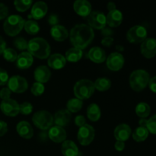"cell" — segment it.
<instances>
[{"label": "cell", "mask_w": 156, "mask_h": 156, "mask_svg": "<svg viewBox=\"0 0 156 156\" xmlns=\"http://www.w3.org/2000/svg\"><path fill=\"white\" fill-rule=\"evenodd\" d=\"M94 88L99 91H105L111 86V82L108 78H98L94 82Z\"/></svg>", "instance_id": "cell-31"}, {"label": "cell", "mask_w": 156, "mask_h": 156, "mask_svg": "<svg viewBox=\"0 0 156 156\" xmlns=\"http://www.w3.org/2000/svg\"><path fill=\"white\" fill-rule=\"evenodd\" d=\"M131 134H132V129H131L130 126L126 123L119 124L115 128L114 132V137L117 141H126L129 138Z\"/></svg>", "instance_id": "cell-15"}, {"label": "cell", "mask_w": 156, "mask_h": 156, "mask_svg": "<svg viewBox=\"0 0 156 156\" xmlns=\"http://www.w3.org/2000/svg\"><path fill=\"white\" fill-rule=\"evenodd\" d=\"M83 105V101L80 99H78L76 98H71L67 102V110L70 113H76L80 111Z\"/></svg>", "instance_id": "cell-32"}, {"label": "cell", "mask_w": 156, "mask_h": 156, "mask_svg": "<svg viewBox=\"0 0 156 156\" xmlns=\"http://www.w3.org/2000/svg\"><path fill=\"white\" fill-rule=\"evenodd\" d=\"M25 20L18 15H12L8 17L3 24L5 32L9 36L15 37L21 31Z\"/></svg>", "instance_id": "cell-4"}, {"label": "cell", "mask_w": 156, "mask_h": 156, "mask_svg": "<svg viewBox=\"0 0 156 156\" xmlns=\"http://www.w3.org/2000/svg\"><path fill=\"white\" fill-rule=\"evenodd\" d=\"M141 53L148 59L154 57L156 55V39L146 38L141 44Z\"/></svg>", "instance_id": "cell-13"}, {"label": "cell", "mask_w": 156, "mask_h": 156, "mask_svg": "<svg viewBox=\"0 0 156 156\" xmlns=\"http://www.w3.org/2000/svg\"><path fill=\"white\" fill-rule=\"evenodd\" d=\"M48 136L52 141L57 143H63L67 136L65 129L59 126H51L49 129Z\"/></svg>", "instance_id": "cell-14"}, {"label": "cell", "mask_w": 156, "mask_h": 156, "mask_svg": "<svg viewBox=\"0 0 156 156\" xmlns=\"http://www.w3.org/2000/svg\"><path fill=\"white\" fill-rule=\"evenodd\" d=\"M150 76L144 69H136L129 76V85L135 91H141L149 85Z\"/></svg>", "instance_id": "cell-3"}, {"label": "cell", "mask_w": 156, "mask_h": 156, "mask_svg": "<svg viewBox=\"0 0 156 156\" xmlns=\"http://www.w3.org/2000/svg\"><path fill=\"white\" fill-rule=\"evenodd\" d=\"M50 34L52 37L56 41H63L69 37L68 30L60 24L53 26L50 29Z\"/></svg>", "instance_id": "cell-25"}, {"label": "cell", "mask_w": 156, "mask_h": 156, "mask_svg": "<svg viewBox=\"0 0 156 156\" xmlns=\"http://www.w3.org/2000/svg\"><path fill=\"white\" fill-rule=\"evenodd\" d=\"M82 50L80 49L72 47L66 52V59L71 62H76L82 57Z\"/></svg>", "instance_id": "cell-28"}, {"label": "cell", "mask_w": 156, "mask_h": 156, "mask_svg": "<svg viewBox=\"0 0 156 156\" xmlns=\"http://www.w3.org/2000/svg\"><path fill=\"white\" fill-rule=\"evenodd\" d=\"M146 128H147L149 133L156 135V114L151 117L148 120Z\"/></svg>", "instance_id": "cell-39"}, {"label": "cell", "mask_w": 156, "mask_h": 156, "mask_svg": "<svg viewBox=\"0 0 156 156\" xmlns=\"http://www.w3.org/2000/svg\"><path fill=\"white\" fill-rule=\"evenodd\" d=\"M88 56L92 62L95 63H101L107 59L106 53L100 47H94L88 51Z\"/></svg>", "instance_id": "cell-21"}, {"label": "cell", "mask_w": 156, "mask_h": 156, "mask_svg": "<svg viewBox=\"0 0 156 156\" xmlns=\"http://www.w3.org/2000/svg\"><path fill=\"white\" fill-rule=\"evenodd\" d=\"M116 48H117V50H119V51H123V49H124V48H123V47H122V46H120V45H117Z\"/></svg>", "instance_id": "cell-53"}, {"label": "cell", "mask_w": 156, "mask_h": 156, "mask_svg": "<svg viewBox=\"0 0 156 156\" xmlns=\"http://www.w3.org/2000/svg\"><path fill=\"white\" fill-rule=\"evenodd\" d=\"M101 109L98 105L95 103H92L88 105L87 108V116L90 120L93 122H96L101 117Z\"/></svg>", "instance_id": "cell-27"}, {"label": "cell", "mask_w": 156, "mask_h": 156, "mask_svg": "<svg viewBox=\"0 0 156 156\" xmlns=\"http://www.w3.org/2000/svg\"><path fill=\"white\" fill-rule=\"evenodd\" d=\"M33 4L31 0H15L14 2L15 7L18 12H25Z\"/></svg>", "instance_id": "cell-34"}, {"label": "cell", "mask_w": 156, "mask_h": 156, "mask_svg": "<svg viewBox=\"0 0 156 156\" xmlns=\"http://www.w3.org/2000/svg\"><path fill=\"white\" fill-rule=\"evenodd\" d=\"M107 66L112 71H118L124 65V57L118 52H113L106 59Z\"/></svg>", "instance_id": "cell-11"}, {"label": "cell", "mask_w": 156, "mask_h": 156, "mask_svg": "<svg viewBox=\"0 0 156 156\" xmlns=\"http://www.w3.org/2000/svg\"><path fill=\"white\" fill-rule=\"evenodd\" d=\"M66 59L61 53H53L48 58V66L53 69H60L65 66Z\"/></svg>", "instance_id": "cell-23"}, {"label": "cell", "mask_w": 156, "mask_h": 156, "mask_svg": "<svg viewBox=\"0 0 156 156\" xmlns=\"http://www.w3.org/2000/svg\"><path fill=\"white\" fill-rule=\"evenodd\" d=\"M16 130L20 136L24 139H30L34 136V129L27 121H20L16 126Z\"/></svg>", "instance_id": "cell-24"}, {"label": "cell", "mask_w": 156, "mask_h": 156, "mask_svg": "<svg viewBox=\"0 0 156 156\" xmlns=\"http://www.w3.org/2000/svg\"><path fill=\"white\" fill-rule=\"evenodd\" d=\"M6 49V42L2 36H0V54H2Z\"/></svg>", "instance_id": "cell-50"}, {"label": "cell", "mask_w": 156, "mask_h": 156, "mask_svg": "<svg viewBox=\"0 0 156 156\" xmlns=\"http://www.w3.org/2000/svg\"><path fill=\"white\" fill-rule=\"evenodd\" d=\"M14 45H15V47H16L18 50H25L27 49L28 42H27L24 38L19 37H17L16 39L14 41Z\"/></svg>", "instance_id": "cell-37"}, {"label": "cell", "mask_w": 156, "mask_h": 156, "mask_svg": "<svg viewBox=\"0 0 156 156\" xmlns=\"http://www.w3.org/2000/svg\"><path fill=\"white\" fill-rule=\"evenodd\" d=\"M8 14H9V9L7 6L0 2V20L5 18L8 16Z\"/></svg>", "instance_id": "cell-42"}, {"label": "cell", "mask_w": 156, "mask_h": 156, "mask_svg": "<svg viewBox=\"0 0 156 156\" xmlns=\"http://www.w3.org/2000/svg\"><path fill=\"white\" fill-rule=\"evenodd\" d=\"M24 28L27 34L31 35H35L39 32L40 26L35 20L29 19L25 21Z\"/></svg>", "instance_id": "cell-33"}, {"label": "cell", "mask_w": 156, "mask_h": 156, "mask_svg": "<svg viewBox=\"0 0 156 156\" xmlns=\"http://www.w3.org/2000/svg\"><path fill=\"white\" fill-rule=\"evenodd\" d=\"M149 133L146 127L138 126L137 128H136V129L133 133V139L138 143L143 142L148 138Z\"/></svg>", "instance_id": "cell-29"}, {"label": "cell", "mask_w": 156, "mask_h": 156, "mask_svg": "<svg viewBox=\"0 0 156 156\" xmlns=\"http://www.w3.org/2000/svg\"><path fill=\"white\" fill-rule=\"evenodd\" d=\"M11 90L9 88H3L0 91V98L3 100H7L10 98Z\"/></svg>", "instance_id": "cell-41"}, {"label": "cell", "mask_w": 156, "mask_h": 156, "mask_svg": "<svg viewBox=\"0 0 156 156\" xmlns=\"http://www.w3.org/2000/svg\"><path fill=\"white\" fill-rule=\"evenodd\" d=\"M101 34L105 37H111V35L114 34L112 29L108 28V27H104L101 30Z\"/></svg>", "instance_id": "cell-49"}, {"label": "cell", "mask_w": 156, "mask_h": 156, "mask_svg": "<svg viewBox=\"0 0 156 156\" xmlns=\"http://www.w3.org/2000/svg\"><path fill=\"white\" fill-rule=\"evenodd\" d=\"M27 50L33 56L42 59L49 57L51 52L49 43L42 37H34L30 40Z\"/></svg>", "instance_id": "cell-2"}, {"label": "cell", "mask_w": 156, "mask_h": 156, "mask_svg": "<svg viewBox=\"0 0 156 156\" xmlns=\"http://www.w3.org/2000/svg\"><path fill=\"white\" fill-rule=\"evenodd\" d=\"M94 82L89 79H81L74 85V94L76 98L80 100L88 99L94 92Z\"/></svg>", "instance_id": "cell-5"}, {"label": "cell", "mask_w": 156, "mask_h": 156, "mask_svg": "<svg viewBox=\"0 0 156 156\" xmlns=\"http://www.w3.org/2000/svg\"><path fill=\"white\" fill-rule=\"evenodd\" d=\"M114 147H115L116 150L119 151V152H121L125 148V143L123 141H117L114 145Z\"/></svg>", "instance_id": "cell-48"}, {"label": "cell", "mask_w": 156, "mask_h": 156, "mask_svg": "<svg viewBox=\"0 0 156 156\" xmlns=\"http://www.w3.org/2000/svg\"><path fill=\"white\" fill-rule=\"evenodd\" d=\"M114 41V40L112 37H105L101 40V44L102 45L105 46V47H111Z\"/></svg>", "instance_id": "cell-45"}, {"label": "cell", "mask_w": 156, "mask_h": 156, "mask_svg": "<svg viewBox=\"0 0 156 156\" xmlns=\"http://www.w3.org/2000/svg\"><path fill=\"white\" fill-rule=\"evenodd\" d=\"M71 113L68 110L62 109L56 111L53 117V123L56 124V126H67L71 121Z\"/></svg>", "instance_id": "cell-17"}, {"label": "cell", "mask_w": 156, "mask_h": 156, "mask_svg": "<svg viewBox=\"0 0 156 156\" xmlns=\"http://www.w3.org/2000/svg\"><path fill=\"white\" fill-rule=\"evenodd\" d=\"M62 153L64 156H78L79 148L74 142L66 140L62 145Z\"/></svg>", "instance_id": "cell-26"}, {"label": "cell", "mask_w": 156, "mask_h": 156, "mask_svg": "<svg viewBox=\"0 0 156 156\" xmlns=\"http://www.w3.org/2000/svg\"><path fill=\"white\" fill-rule=\"evenodd\" d=\"M0 109L3 114L9 117H15L19 114V105L12 98L3 100L0 104Z\"/></svg>", "instance_id": "cell-12"}, {"label": "cell", "mask_w": 156, "mask_h": 156, "mask_svg": "<svg viewBox=\"0 0 156 156\" xmlns=\"http://www.w3.org/2000/svg\"><path fill=\"white\" fill-rule=\"evenodd\" d=\"M9 74L4 69L0 68V85H5L9 82Z\"/></svg>", "instance_id": "cell-40"}, {"label": "cell", "mask_w": 156, "mask_h": 156, "mask_svg": "<svg viewBox=\"0 0 156 156\" xmlns=\"http://www.w3.org/2000/svg\"><path fill=\"white\" fill-rule=\"evenodd\" d=\"M85 118L84 117V116L82 115H78L76 116V118H75V123L76 125H77L78 126L81 127L83 125L85 124Z\"/></svg>", "instance_id": "cell-44"}, {"label": "cell", "mask_w": 156, "mask_h": 156, "mask_svg": "<svg viewBox=\"0 0 156 156\" xmlns=\"http://www.w3.org/2000/svg\"><path fill=\"white\" fill-rule=\"evenodd\" d=\"M88 25L91 28L102 30L106 26V16L100 11H93L87 17Z\"/></svg>", "instance_id": "cell-9"}, {"label": "cell", "mask_w": 156, "mask_h": 156, "mask_svg": "<svg viewBox=\"0 0 156 156\" xmlns=\"http://www.w3.org/2000/svg\"><path fill=\"white\" fill-rule=\"evenodd\" d=\"M48 6L44 2L39 1L35 2L31 8L30 16L35 20H39L44 18L47 13Z\"/></svg>", "instance_id": "cell-16"}, {"label": "cell", "mask_w": 156, "mask_h": 156, "mask_svg": "<svg viewBox=\"0 0 156 156\" xmlns=\"http://www.w3.org/2000/svg\"><path fill=\"white\" fill-rule=\"evenodd\" d=\"M33 111V105L30 102H24L19 105V113L24 115H28Z\"/></svg>", "instance_id": "cell-38"}, {"label": "cell", "mask_w": 156, "mask_h": 156, "mask_svg": "<svg viewBox=\"0 0 156 156\" xmlns=\"http://www.w3.org/2000/svg\"><path fill=\"white\" fill-rule=\"evenodd\" d=\"M151 112L150 106L146 102H140L136 107V114L140 118H146Z\"/></svg>", "instance_id": "cell-30"}, {"label": "cell", "mask_w": 156, "mask_h": 156, "mask_svg": "<svg viewBox=\"0 0 156 156\" xmlns=\"http://www.w3.org/2000/svg\"><path fill=\"white\" fill-rule=\"evenodd\" d=\"M34 77L37 82H40L42 84L46 83L50 80V77H51V72L47 66H40L35 69L34 73Z\"/></svg>", "instance_id": "cell-19"}, {"label": "cell", "mask_w": 156, "mask_h": 156, "mask_svg": "<svg viewBox=\"0 0 156 156\" xmlns=\"http://www.w3.org/2000/svg\"><path fill=\"white\" fill-rule=\"evenodd\" d=\"M8 88L15 93H23L28 88V83L25 78L20 76H13L9 79Z\"/></svg>", "instance_id": "cell-10"}, {"label": "cell", "mask_w": 156, "mask_h": 156, "mask_svg": "<svg viewBox=\"0 0 156 156\" xmlns=\"http://www.w3.org/2000/svg\"><path fill=\"white\" fill-rule=\"evenodd\" d=\"M107 8L109 10V12L110 11L114 10V9H116V4L114 2H108L107 4Z\"/></svg>", "instance_id": "cell-51"}, {"label": "cell", "mask_w": 156, "mask_h": 156, "mask_svg": "<svg viewBox=\"0 0 156 156\" xmlns=\"http://www.w3.org/2000/svg\"><path fill=\"white\" fill-rule=\"evenodd\" d=\"M147 34L148 32L146 27L138 24L129 28L126 33V39L132 44H140L147 38Z\"/></svg>", "instance_id": "cell-7"}, {"label": "cell", "mask_w": 156, "mask_h": 156, "mask_svg": "<svg viewBox=\"0 0 156 156\" xmlns=\"http://www.w3.org/2000/svg\"><path fill=\"white\" fill-rule=\"evenodd\" d=\"M3 56L5 59L9 62H15L18 58V53L14 49L12 48H6L5 51L3 52Z\"/></svg>", "instance_id": "cell-35"}, {"label": "cell", "mask_w": 156, "mask_h": 156, "mask_svg": "<svg viewBox=\"0 0 156 156\" xmlns=\"http://www.w3.org/2000/svg\"><path fill=\"white\" fill-rule=\"evenodd\" d=\"M44 90H45V87L44 84L40 83V82H34L30 88L31 93L35 96L41 95L44 92Z\"/></svg>", "instance_id": "cell-36"}, {"label": "cell", "mask_w": 156, "mask_h": 156, "mask_svg": "<svg viewBox=\"0 0 156 156\" xmlns=\"http://www.w3.org/2000/svg\"><path fill=\"white\" fill-rule=\"evenodd\" d=\"M8 125L3 120H0V136H2L7 133Z\"/></svg>", "instance_id": "cell-46"}, {"label": "cell", "mask_w": 156, "mask_h": 156, "mask_svg": "<svg viewBox=\"0 0 156 156\" xmlns=\"http://www.w3.org/2000/svg\"><path fill=\"white\" fill-rule=\"evenodd\" d=\"M32 121L37 128L42 130H47L53 125V116L49 111L41 110L34 114Z\"/></svg>", "instance_id": "cell-6"}, {"label": "cell", "mask_w": 156, "mask_h": 156, "mask_svg": "<svg viewBox=\"0 0 156 156\" xmlns=\"http://www.w3.org/2000/svg\"><path fill=\"white\" fill-rule=\"evenodd\" d=\"M94 37V30L85 24H76L71 29L69 39L74 47L80 50L86 48Z\"/></svg>", "instance_id": "cell-1"}, {"label": "cell", "mask_w": 156, "mask_h": 156, "mask_svg": "<svg viewBox=\"0 0 156 156\" xmlns=\"http://www.w3.org/2000/svg\"><path fill=\"white\" fill-rule=\"evenodd\" d=\"M95 136V130L91 125L85 123L79 128L77 137L79 143L82 146H88L92 143Z\"/></svg>", "instance_id": "cell-8"}, {"label": "cell", "mask_w": 156, "mask_h": 156, "mask_svg": "<svg viewBox=\"0 0 156 156\" xmlns=\"http://www.w3.org/2000/svg\"><path fill=\"white\" fill-rule=\"evenodd\" d=\"M48 23L50 25H52V27L59 24V18L57 15L55 14H51L48 18Z\"/></svg>", "instance_id": "cell-43"}, {"label": "cell", "mask_w": 156, "mask_h": 156, "mask_svg": "<svg viewBox=\"0 0 156 156\" xmlns=\"http://www.w3.org/2000/svg\"><path fill=\"white\" fill-rule=\"evenodd\" d=\"M76 14L82 17H88L91 12V4L88 0H76L73 5Z\"/></svg>", "instance_id": "cell-18"}, {"label": "cell", "mask_w": 156, "mask_h": 156, "mask_svg": "<svg viewBox=\"0 0 156 156\" xmlns=\"http://www.w3.org/2000/svg\"><path fill=\"white\" fill-rule=\"evenodd\" d=\"M123 21V14L120 10L114 9L110 11L106 16L107 24L111 27H117Z\"/></svg>", "instance_id": "cell-20"}, {"label": "cell", "mask_w": 156, "mask_h": 156, "mask_svg": "<svg viewBox=\"0 0 156 156\" xmlns=\"http://www.w3.org/2000/svg\"><path fill=\"white\" fill-rule=\"evenodd\" d=\"M34 62V58L28 52H22L18 56L16 59V66L21 69L30 68Z\"/></svg>", "instance_id": "cell-22"}, {"label": "cell", "mask_w": 156, "mask_h": 156, "mask_svg": "<svg viewBox=\"0 0 156 156\" xmlns=\"http://www.w3.org/2000/svg\"><path fill=\"white\" fill-rule=\"evenodd\" d=\"M147 122L148 120H146V118H141L139 121V124H140V126H142V127H146L147 126Z\"/></svg>", "instance_id": "cell-52"}, {"label": "cell", "mask_w": 156, "mask_h": 156, "mask_svg": "<svg viewBox=\"0 0 156 156\" xmlns=\"http://www.w3.org/2000/svg\"><path fill=\"white\" fill-rule=\"evenodd\" d=\"M148 85L149 86V88H150V90L152 92L156 93V76L150 78Z\"/></svg>", "instance_id": "cell-47"}]
</instances>
